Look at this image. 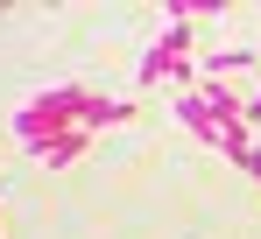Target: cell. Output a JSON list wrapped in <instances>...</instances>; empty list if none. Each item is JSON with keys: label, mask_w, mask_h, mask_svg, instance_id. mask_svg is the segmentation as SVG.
Wrapping results in <instances>:
<instances>
[{"label": "cell", "mask_w": 261, "mask_h": 239, "mask_svg": "<svg viewBox=\"0 0 261 239\" xmlns=\"http://www.w3.org/2000/svg\"><path fill=\"white\" fill-rule=\"evenodd\" d=\"M7 134H14L36 162H49V169H71V162L92 148V127H43V120H29L21 106H14V120H7Z\"/></svg>", "instance_id": "cell-1"}, {"label": "cell", "mask_w": 261, "mask_h": 239, "mask_svg": "<svg viewBox=\"0 0 261 239\" xmlns=\"http://www.w3.org/2000/svg\"><path fill=\"white\" fill-rule=\"evenodd\" d=\"M254 64H261V49L226 42V49H205V56H198V78H205V84H226V78H240V71H254Z\"/></svg>", "instance_id": "cell-2"}, {"label": "cell", "mask_w": 261, "mask_h": 239, "mask_svg": "<svg viewBox=\"0 0 261 239\" xmlns=\"http://www.w3.org/2000/svg\"><path fill=\"white\" fill-rule=\"evenodd\" d=\"M233 169H240V176H254V183H261V141H247V148L233 155Z\"/></svg>", "instance_id": "cell-3"}, {"label": "cell", "mask_w": 261, "mask_h": 239, "mask_svg": "<svg viewBox=\"0 0 261 239\" xmlns=\"http://www.w3.org/2000/svg\"><path fill=\"white\" fill-rule=\"evenodd\" d=\"M254 120H261V84L247 92V127H254Z\"/></svg>", "instance_id": "cell-4"}]
</instances>
